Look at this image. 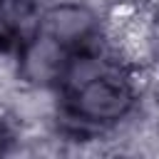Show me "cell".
<instances>
[{
  "label": "cell",
  "instance_id": "obj_1",
  "mask_svg": "<svg viewBox=\"0 0 159 159\" xmlns=\"http://www.w3.org/2000/svg\"><path fill=\"white\" fill-rule=\"evenodd\" d=\"M65 114L87 129H112L127 122L139 102V87L117 52H99L97 45L75 50L60 80Z\"/></svg>",
  "mask_w": 159,
  "mask_h": 159
},
{
  "label": "cell",
  "instance_id": "obj_3",
  "mask_svg": "<svg viewBox=\"0 0 159 159\" xmlns=\"http://www.w3.org/2000/svg\"><path fill=\"white\" fill-rule=\"evenodd\" d=\"M70 55L72 52L67 47L37 30L15 50V80L22 87L55 89L62 80Z\"/></svg>",
  "mask_w": 159,
  "mask_h": 159
},
{
  "label": "cell",
  "instance_id": "obj_6",
  "mask_svg": "<svg viewBox=\"0 0 159 159\" xmlns=\"http://www.w3.org/2000/svg\"><path fill=\"white\" fill-rule=\"evenodd\" d=\"M0 2H2V0H0Z\"/></svg>",
  "mask_w": 159,
  "mask_h": 159
},
{
  "label": "cell",
  "instance_id": "obj_4",
  "mask_svg": "<svg viewBox=\"0 0 159 159\" xmlns=\"http://www.w3.org/2000/svg\"><path fill=\"white\" fill-rule=\"evenodd\" d=\"M147 57L159 62V0L152 10H147Z\"/></svg>",
  "mask_w": 159,
  "mask_h": 159
},
{
  "label": "cell",
  "instance_id": "obj_5",
  "mask_svg": "<svg viewBox=\"0 0 159 159\" xmlns=\"http://www.w3.org/2000/svg\"><path fill=\"white\" fill-rule=\"evenodd\" d=\"M15 142V132H12V127H10V122L0 114V154H5L7 149H10V144Z\"/></svg>",
  "mask_w": 159,
  "mask_h": 159
},
{
  "label": "cell",
  "instance_id": "obj_2",
  "mask_svg": "<svg viewBox=\"0 0 159 159\" xmlns=\"http://www.w3.org/2000/svg\"><path fill=\"white\" fill-rule=\"evenodd\" d=\"M40 32L75 52L99 42L104 17L89 0H55L40 10Z\"/></svg>",
  "mask_w": 159,
  "mask_h": 159
}]
</instances>
